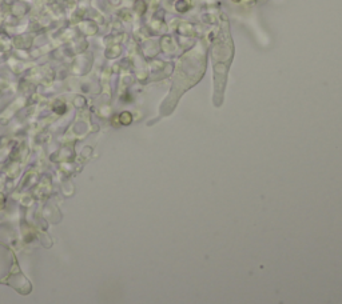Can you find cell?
<instances>
[{"label": "cell", "mask_w": 342, "mask_h": 304, "mask_svg": "<svg viewBox=\"0 0 342 304\" xmlns=\"http://www.w3.org/2000/svg\"><path fill=\"white\" fill-rule=\"evenodd\" d=\"M176 8H178L181 12H183V11H186V9H187V3H186L185 0H181V1H178V3H176Z\"/></svg>", "instance_id": "6da1fadb"}, {"label": "cell", "mask_w": 342, "mask_h": 304, "mask_svg": "<svg viewBox=\"0 0 342 304\" xmlns=\"http://www.w3.org/2000/svg\"><path fill=\"white\" fill-rule=\"evenodd\" d=\"M234 1H239V0H234Z\"/></svg>", "instance_id": "7a4b0ae2"}]
</instances>
